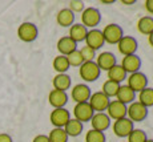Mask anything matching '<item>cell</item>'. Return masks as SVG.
Listing matches in <instances>:
<instances>
[{
  "mask_svg": "<svg viewBox=\"0 0 153 142\" xmlns=\"http://www.w3.org/2000/svg\"><path fill=\"white\" fill-rule=\"evenodd\" d=\"M121 84H117L114 81H111V80H107V81L102 84V88H101V92L108 97V98H114L119 92V88Z\"/></svg>",
  "mask_w": 153,
  "mask_h": 142,
  "instance_id": "f1b7e54d",
  "label": "cell"
},
{
  "mask_svg": "<svg viewBox=\"0 0 153 142\" xmlns=\"http://www.w3.org/2000/svg\"><path fill=\"white\" fill-rule=\"evenodd\" d=\"M126 142H145L148 140L146 137V133L141 129H133L131 132V134L126 137Z\"/></svg>",
  "mask_w": 153,
  "mask_h": 142,
  "instance_id": "1f68e13d",
  "label": "cell"
},
{
  "mask_svg": "<svg viewBox=\"0 0 153 142\" xmlns=\"http://www.w3.org/2000/svg\"><path fill=\"white\" fill-rule=\"evenodd\" d=\"M56 48H57V51L61 56H68L69 53H72L73 51L77 49V44L71 39L69 36H64L59 39L57 44H56Z\"/></svg>",
  "mask_w": 153,
  "mask_h": 142,
  "instance_id": "d6986e66",
  "label": "cell"
},
{
  "mask_svg": "<svg viewBox=\"0 0 153 142\" xmlns=\"http://www.w3.org/2000/svg\"><path fill=\"white\" fill-rule=\"evenodd\" d=\"M126 85L131 88L134 93H139L148 87V77L143 72L131 73L126 76Z\"/></svg>",
  "mask_w": 153,
  "mask_h": 142,
  "instance_id": "ba28073f",
  "label": "cell"
},
{
  "mask_svg": "<svg viewBox=\"0 0 153 142\" xmlns=\"http://www.w3.org/2000/svg\"><path fill=\"white\" fill-rule=\"evenodd\" d=\"M68 10L73 13H81L85 10V4L83 0H71L68 3Z\"/></svg>",
  "mask_w": 153,
  "mask_h": 142,
  "instance_id": "836d02e7",
  "label": "cell"
},
{
  "mask_svg": "<svg viewBox=\"0 0 153 142\" xmlns=\"http://www.w3.org/2000/svg\"><path fill=\"white\" fill-rule=\"evenodd\" d=\"M137 31L141 35H145V36L151 35L153 32V17L149 15L140 17L139 21H137Z\"/></svg>",
  "mask_w": 153,
  "mask_h": 142,
  "instance_id": "484cf974",
  "label": "cell"
},
{
  "mask_svg": "<svg viewBox=\"0 0 153 142\" xmlns=\"http://www.w3.org/2000/svg\"><path fill=\"white\" fill-rule=\"evenodd\" d=\"M68 93L63 90H56L52 89L48 94V102L49 105L53 109H59V108H65L67 102H68Z\"/></svg>",
  "mask_w": 153,
  "mask_h": 142,
  "instance_id": "e0dca14e",
  "label": "cell"
},
{
  "mask_svg": "<svg viewBox=\"0 0 153 142\" xmlns=\"http://www.w3.org/2000/svg\"><path fill=\"white\" fill-rule=\"evenodd\" d=\"M145 142H153V140H149V138H148V140H146Z\"/></svg>",
  "mask_w": 153,
  "mask_h": 142,
  "instance_id": "b9f144b4",
  "label": "cell"
},
{
  "mask_svg": "<svg viewBox=\"0 0 153 142\" xmlns=\"http://www.w3.org/2000/svg\"><path fill=\"white\" fill-rule=\"evenodd\" d=\"M123 69L126 72V75H131V73H136L140 72L141 68V58L134 53V55H129V56H124L121 60Z\"/></svg>",
  "mask_w": 153,
  "mask_h": 142,
  "instance_id": "ac0fdd59",
  "label": "cell"
},
{
  "mask_svg": "<svg viewBox=\"0 0 153 142\" xmlns=\"http://www.w3.org/2000/svg\"><path fill=\"white\" fill-rule=\"evenodd\" d=\"M49 142H68L69 137L63 128H53L48 134Z\"/></svg>",
  "mask_w": 153,
  "mask_h": 142,
  "instance_id": "f546056e",
  "label": "cell"
},
{
  "mask_svg": "<svg viewBox=\"0 0 153 142\" xmlns=\"http://www.w3.org/2000/svg\"><path fill=\"white\" fill-rule=\"evenodd\" d=\"M137 101L140 104H143L145 108H152L153 106V88L146 87L145 89H143L139 92V96H137Z\"/></svg>",
  "mask_w": 153,
  "mask_h": 142,
  "instance_id": "4316f807",
  "label": "cell"
},
{
  "mask_svg": "<svg viewBox=\"0 0 153 142\" xmlns=\"http://www.w3.org/2000/svg\"><path fill=\"white\" fill-rule=\"evenodd\" d=\"M105 113H107V116L113 121L120 120V118H124V117H126V105L121 104L120 101H117V100H111Z\"/></svg>",
  "mask_w": 153,
  "mask_h": 142,
  "instance_id": "9a60e30c",
  "label": "cell"
},
{
  "mask_svg": "<svg viewBox=\"0 0 153 142\" xmlns=\"http://www.w3.org/2000/svg\"><path fill=\"white\" fill-rule=\"evenodd\" d=\"M85 142H105V134L91 129L85 133Z\"/></svg>",
  "mask_w": 153,
  "mask_h": 142,
  "instance_id": "d6a6232c",
  "label": "cell"
},
{
  "mask_svg": "<svg viewBox=\"0 0 153 142\" xmlns=\"http://www.w3.org/2000/svg\"><path fill=\"white\" fill-rule=\"evenodd\" d=\"M56 23L63 28H69L71 25L75 24V13L68 8H63L56 15Z\"/></svg>",
  "mask_w": 153,
  "mask_h": 142,
  "instance_id": "44dd1931",
  "label": "cell"
},
{
  "mask_svg": "<svg viewBox=\"0 0 153 142\" xmlns=\"http://www.w3.org/2000/svg\"><path fill=\"white\" fill-rule=\"evenodd\" d=\"M37 35H39V31H37V27L33 24V23H22L17 28V37H19L22 41L24 43H32L37 39Z\"/></svg>",
  "mask_w": 153,
  "mask_h": 142,
  "instance_id": "5b68a950",
  "label": "cell"
},
{
  "mask_svg": "<svg viewBox=\"0 0 153 142\" xmlns=\"http://www.w3.org/2000/svg\"><path fill=\"white\" fill-rule=\"evenodd\" d=\"M148 44L153 48V32L151 35H148Z\"/></svg>",
  "mask_w": 153,
  "mask_h": 142,
  "instance_id": "ab89813d",
  "label": "cell"
},
{
  "mask_svg": "<svg viewBox=\"0 0 153 142\" xmlns=\"http://www.w3.org/2000/svg\"><path fill=\"white\" fill-rule=\"evenodd\" d=\"M144 7H145V11L149 15H153V0H145L144 1Z\"/></svg>",
  "mask_w": 153,
  "mask_h": 142,
  "instance_id": "d590c367",
  "label": "cell"
},
{
  "mask_svg": "<svg viewBox=\"0 0 153 142\" xmlns=\"http://www.w3.org/2000/svg\"><path fill=\"white\" fill-rule=\"evenodd\" d=\"M52 67L53 69L56 70L57 73H67L69 69V64H68V60H67V56H56L53 58V63H52Z\"/></svg>",
  "mask_w": 153,
  "mask_h": 142,
  "instance_id": "83f0119b",
  "label": "cell"
},
{
  "mask_svg": "<svg viewBox=\"0 0 153 142\" xmlns=\"http://www.w3.org/2000/svg\"><path fill=\"white\" fill-rule=\"evenodd\" d=\"M71 84H72V78L67 73H57V75L52 80V85H53V89L56 90H63L67 92L71 89Z\"/></svg>",
  "mask_w": 153,
  "mask_h": 142,
  "instance_id": "603a6c76",
  "label": "cell"
},
{
  "mask_svg": "<svg viewBox=\"0 0 153 142\" xmlns=\"http://www.w3.org/2000/svg\"><path fill=\"white\" fill-rule=\"evenodd\" d=\"M69 120H71V113L65 108L53 109L51 112V114H49V121L53 125V128H64Z\"/></svg>",
  "mask_w": 153,
  "mask_h": 142,
  "instance_id": "8fae6325",
  "label": "cell"
},
{
  "mask_svg": "<svg viewBox=\"0 0 153 142\" xmlns=\"http://www.w3.org/2000/svg\"><path fill=\"white\" fill-rule=\"evenodd\" d=\"M148 117V108L140 104L139 101H133L126 106V118L132 121V122H141Z\"/></svg>",
  "mask_w": 153,
  "mask_h": 142,
  "instance_id": "3957f363",
  "label": "cell"
},
{
  "mask_svg": "<svg viewBox=\"0 0 153 142\" xmlns=\"http://www.w3.org/2000/svg\"><path fill=\"white\" fill-rule=\"evenodd\" d=\"M101 70L99 69L97 64L95 61H84L83 64L79 67V75L83 81L85 82H93L100 77Z\"/></svg>",
  "mask_w": 153,
  "mask_h": 142,
  "instance_id": "6da1fadb",
  "label": "cell"
},
{
  "mask_svg": "<svg viewBox=\"0 0 153 142\" xmlns=\"http://www.w3.org/2000/svg\"><path fill=\"white\" fill-rule=\"evenodd\" d=\"M139 48L137 40L133 36H123L121 40L117 43V49L121 53L123 56H129V55H134Z\"/></svg>",
  "mask_w": 153,
  "mask_h": 142,
  "instance_id": "7c38bea8",
  "label": "cell"
},
{
  "mask_svg": "<svg viewBox=\"0 0 153 142\" xmlns=\"http://www.w3.org/2000/svg\"><path fill=\"white\" fill-rule=\"evenodd\" d=\"M92 94V90L88 87L87 84H76L75 87L71 89V98L73 100L76 104L80 102H88L89 101V97Z\"/></svg>",
  "mask_w": 153,
  "mask_h": 142,
  "instance_id": "30bf717a",
  "label": "cell"
},
{
  "mask_svg": "<svg viewBox=\"0 0 153 142\" xmlns=\"http://www.w3.org/2000/svg\"><path fill=\"white\" fill-rule=\"evenodd\" d=\"M87 33H88V29L81 24V23H75L73 25L69 27V32H68V36L75 41L76 44L77 43H81V41L85 40L87 37Z\"/></svg>",
  "mask_w": 153,
  "mask_h": 142,
  "instance_id": "7402d4cb",
  "label": "cell"
},
{
  "mask_svg": "<svg viewBox=\"0 0 153 142\" xmlns=\"http://www.w3.org/2000/svg\"><path fill=\"white\" fill-rule=\"evenodd\" d=\"M85 45L92 48L93 51H97L102 45H104V37H102V32L100 29H88L87 37H85Z\"/></svg>",
  "mask_w": 153,
  "mask_h": 142,
  "instance_id": "4fadbf2b",
  "label": "cell"
},
{
  "mask_svg": "<svg viewBox=\"0 0 153 142\" xmlns=\"http://www.w3.org/2000/svg\"><path fill=\"white\" fill-rule=\"evenodd\" d=\"M63 129L65 130V133L68 134V137L75 138V137H79V135L81 134V132L84 130V124H81L80 121L75 120V118H71Z\"/></svg>",
  "mask_w": 153,
  "mask_h": 142,
  "instance_id": "cb8c5ba5",
  "label": "cell"
},
{
  "mask_svg": "<svg viewBox=\"0 0 153 142\" xmlns=\"http://www.w3.org/2000/svg\"><path fill=\"white\" fill-rule=\"evenodd\" d=\"M109 102H111V98H108L101 90L92 93L89 97V101H88V104L91 105V108L93 109L95 113H102V112H105L108 105H109Z\"/></svg>",
  "mask_w": 153,
  "mask_h": 142,
  "instance_id": "52a82bcc",
  "label": "cell"
},
{
  "mask_svg": "<svg viewBox=\"0 0 153 142\" xmlns=\"http://www.w3.org/2000/svg\"><path fill=\"white\" fill-rule=\"evenodd\" d=\"M107 76H108V80L111 81H114L117 84H121L124 80H126V72L123 69V67L120 64H116L111 68L107 72Z\"/></svg>",
  "mask_w": 153,
  "mask_h": 142,
  "instance_id": "d4e9b609",
  "label": "cell"
},
{
  "mask_svg": "<svg viewBox=\"0 0 153 142\" xmlns=\"http://www.w3.org/2000/svg\"><path fill=\"white\" fill-rule=\"evenodd\" d=\"M0 142H13V140L7 133H0Z\"/></svg>",
  "mask_w": 153,
  "mask_h": 142,
  "instance_id": "74e56055",
  "label": "cell"
},
{
  "mask_svg": "<svg viewBox=\"0 0 153 142\" xmlns=\"http://www.w3.org/2000/svg\"><path fill=\"white\" fill-rule=\"evenodd\" d=\"M93 114H95V112H93V109L91 108V105L88 102L75 104V106H73V118L80 121L81 124L89 122Z\"/></svg>",
  "mask_w": 153,
  "mask_h": 142,
  "instance_id": "9c48e42d",
  "label": "cell"
},
{
  "mask_svg": "<svg viewBox=\"0 0 153 142\" xmlns=\"http://www.w3.org/2000/svg\"><path fill=\"white\" fill-rule=\"evenodd\" d=\"M95 63L97 64L100 70L108 72L113 65L117 64V60H116V56H114L113 53L107 51V52H101V53H99V55H96Z\"/></svg>",
  "mask_w": 153,
  "mask_h": 142,
  "instance_id": "2e32d148",
  "label": "cell"
},
{
  "mask_svg": "<svg viewBox=\"0 0 153 142\" xmlns=\"http://www.w3.org/2000/svg\"><path fill=\"white\" fill-rule=\"evenodd\" d=\"M32 142H49V138H48V135H45V134H39L32 140Z\"/></svg>",
  "mask_w": 153,
  "mask_h": 142,
  "instance_id": "8d00e7d4",
  "label": "cell"
},
{
  "mask_svg": "<svg viewBox=\"0 0 153 142\" xmlns=\"http://www.w3.org/2000/svg\"><path fill=\"white\" fill-rule=\"evenodd\" d=\"M67 60H68L69 67H73V68H79L84 63V58H83V56H81V53L79 49H76V51H73L72 53H69V55L67 56Z\"/></svg>",
  "mask_w": 153,
  "mask_h": 142,
  "instance_id": "4dcf8cb0",
  "label": "cell"
},
{
  "mask_svg": "<svg viewBox=\"0 0 153 142\" xmlns=\"http://www.w3.org/2000/svg\"><path fill=\"white\" fill-rule=\"evenodd\" d=\"M100 3H101V4H113V3H114V0H101V1H100Z\"/></svg>",
  "mask_w": 153,
  "mask_h": 142,
  "instance_id": "60d3db41",
  "label": "cell"
},
{
  "mask_svg": "<svg viewBox=\"0 0 153 142\" xmlns=\"http://www.w3.org/2000/svg\"><path fill=\"white\" fill-rule=\"evenodd\" d=\"M79 51H80L81 56H83L84 61H95V58H96V51H93L92 48L84 45V47H81V49H79Z\"/></svg>",
  "mask_w": 153,
  "mask_h": 142,
  "instance_id": "e575fe53",
  "label": "cell"
},
{
  "mask_svg": "<svg viewBox=\"0 0 153 142\" xmlns=\"http://www.w3.org/2000/svg\"><path fill=\"white\" fill-rule=\"evenodd\" d=\"M121 4H124V5H131V4H134L136 3V0H121Z\"/></svg>",
  "mask_w": 153,
  "mask_h": 142,
  "instance_id": "f35d334b",
  "label": "cell"
},
{
  "mask_svg": "<svg viewBox=\"0 0 153 142\" xmlns=\"http://www.w3.org/2000/svg\"><path fill=\"white\" fill-rule=\"evenodd\" d=\"M111 126H112L114 135L119 138H126L131 134L132 130L134 129V124L126 117L113 121V125H111Z\"/></svg>",
  "mask_w": 153,
  "mask_h": 142,
  "instance_id": "8992f818",
  "label": "cell"
},
{
  "mask_svg": "<svg viewBox=\"0 0 153 142\" xmlns=\"http://www.w3.org/2000/svg\"><path fill=\"white\" fill-rule=\"evenodd\" d=\"M101 21V13L97 8L88 7L81 12V24L87 29H95Z\"/></svg>",
  "mask_w": 153,
  "mask_h": 142,
  "instance_id": "7a4b0ae2",
  "label": "cell"
},
{
  "mask_svg": "<svg viewBox=\"0 0 153 142\" xmlns=\"http://www.w3.org/2000/svg\"><path fill=\"white\" fill-rule=\"evenodd\" d=\"M89 122H91V125H92L91 129L97 130V132H101V133L108 130L112 125V120L107 116L105 112H102V113H95L93 117L91 118Z\"/></svg>",
  "mask_w": 153,
  "mask_h": 142,
  "instance_id": "5bb4252c",
  "label": "cell"
},
{
  "mask_svg": "<svg viewBox=\"0 0 153 142\" xmlns=\"http://www.w3.org/2000/svg\"><path fill=\"white\" fill-rule=\"evenodd\" d=\"M101 32H102V37H104V43L111 44V45H117V43L124 36V31L119 24L105 25Z\"/></svg>",
  "mask_w": 153,
  "mask_h": 142,
  "instance_id": "277c9868",
  "label": "cell"
},
{
  "mask_svg": "<svg viewBox=\"0 0 153 142\" xmlns=\"http://www.w3.org/2000/svg\"><path fill=\"white\" fill-rule=\"evenodd\" d=\"M114 100H117V101H120L121 104H124V105L128 106L129 104H132L134 100H136V93H134L128 85L121 84L119 88V92H117L116 97H114Z\"/></svg>",
  "mask_w": 153,
  "mask_h": 142,
  "instance_id": "ffe728a7",
  "label": "cell"
}]
</instances>
